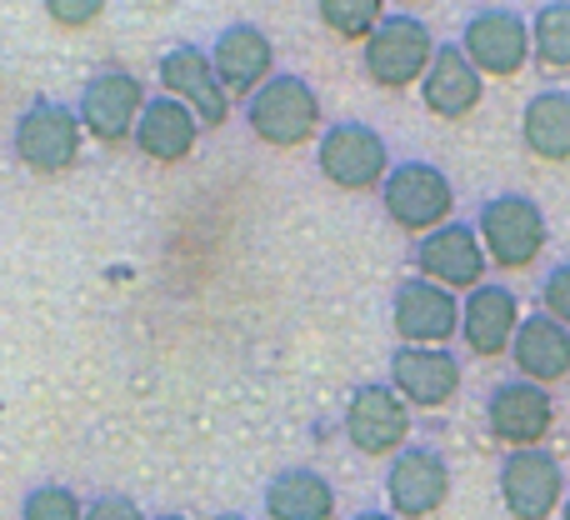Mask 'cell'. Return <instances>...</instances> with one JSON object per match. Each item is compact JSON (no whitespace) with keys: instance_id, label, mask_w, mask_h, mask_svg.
I'll return each instance as SVG.
<instances>
[{"instance_id":"52a82bcc","label":"cell","mask_w":570,"mask_h":520,"mask_svg":"<svg viewBox=\"0 0 570 520\" xmlns=\"http://www.w3.org/2000/svg\"><path fill=\"white\" fill-rule=\"evenodd\" d=\"M315 166L335 190H381L391 176V146L365 120H335L315 140Z\"/></svg>"},{"instance_id":"1f68e13d","label":"cell","mask_w":570,"mask_h":520,"mask_svg":"<svg viewBox=\"0 0 570 520\" xmlns=\"http://www.w3.org/2000/svg\"><path fill=\"white\" fill-rule=\"evenodd\" d=\"M156 520H190V516H180V511H166V516H156Z\"/></svg>"},{"instance_id":"277c9868","label":"cell","mask_w":570,"mask_h":520,"mask_svg":"<svg viewBox=\"0 0 570 520\" xmlns=\"http://www.w3.org/2000/svg\"><path fill=\"white\" fill-rule=\"evenodd\" d=\"M385 220L405 236H431L455 216V180L435 160H395L381 186Z\"/></svg>"},{"instance_id":"e0dca14e","label":"cell","mask_w":570,"mask_h":520,"mask_svg":"<svg viewBox=\"0 0 570 520\" xmlns=\"http://www.w3.org/2000/svg\"><path fill=\"white\" fill-rule=\"evenodd\" d=\"M391 325L401 345H445L461 335V295L441 291L421 275H405L391 291Z\"/></svg>"},{"instance_id":"83f0119b","label":"cell","mask_w":570,"mask_h":520,"mask_svg":"<svg viewBox=\"0 0 570 520\" xmlns=\"http://www.w3.org/2000/svg\"><path fill=\"white\" fill-rule=\"evenodd\" d=\"M46 16L56 26H90V20L106 16V6L100 0H46Z\"/></svg>"},{"instance_id":"30bf717a","label":"cell","mask_w":570,"mask_h":520,"mask_svg":"<svg viewBox=\"0 0 570 520\" xmlns=\"http://www.w3.org/2000/svg\"><path fill=\"white\" fill-rule=\"evenodd\" d=\"M451 461L435 445L411 441L391 465H385V511L395 520H431L451 501Z\"/></svg>"},{"instance_id":"5b68a950","label":"cell","mask_w":570,"mask_h":520,"mask_svg":"<svg viewBox=\"0 0 570 520\" xmlns=\"http://www.w3.org/2000/svg\"><path fill=\"white\" fill-rule=\"evenodd\" d=\"M80 140H86V130H80L76 106L46 96L30 100L16 116V130H10V150L30 176H66L80 160Z\"/></svg>"},{"instance_id":"9c48e42d","label":"cell","mask_w":570,"mask_h":520,"mask_svg":"<svg viewBox=\"0 0 570 520\" xmlns=\"http://www.w3.org/2000/svg\"><path fill=\"white\" fill-rule=\"evenodd\" d=\"M485 431L505 451H535L556 431V395L535 381H495L485 391Z\"/></svg>"},{"instance_id":"f546056e","label":"cell","mask_w":570,"mask_h":520,"mask_svg":"<svg viewBox=\"0 0 570 520\" xmlns=\"http://www.w3.org/2000/svg\"><path fill=\"white\" fill-rule=\"evenodd\" d=\"M351 520H395V516L391 511H355Z\"/></svg>"},{"instance_id":"7402d4cb","label":"cell","mask_w":570,"mask_h":520,"mask_svg":"<svg viewBox=\"0 0 570 520\" xmlns=\"http://www.w3.org/2000/svg\"><path fill=\"white\" fill-rule=\"evenodd\" d=\"M521 146L546 166L570 160V86H546L521 106Z\"/></svg>"},{"instance_id":"484cf974","label":"cell","mask_w":570,"mask_h":520,"mask_svg":"<svg viewBox=\"0 0 570 520\" xmlns=\"http://www.w3.org/2000/svg\"><path fill=\"white\" fill-rule=\"evenodd\" d=\"M20 520H86V501L70 485H36L20 501Z\"/></svg>"},{"instance_id":"7a4b0ae2","label":"cell","mask_w":570,"mask_h":520,"mask_svg":"<svg viewBox=\"0 0 570 520\" xmlns=\"http://www.w3.org/2000/svg\"><path fill=\"white\" fill-rule=\"evenodd\" d=\"M246 130L261 146H276V150L305 146V140L321 136V96H315V86L305 76L276 70V76L246 100Z\"/></svg>"},{"instance_id":"ffe728a7","label":"cell","mask_w":570,"mask_h":520,"mask_svg":"<svg viewBox=\"0 0 570 520\" xmlns=\"http://www.w3.org/2000/svg\"><path fill=\"white\" fill-rule=\"evenodd\" d=\"M511 365L521 381H535L546 391L570 381V331L546 311H531L511 341Z\"/></svg>"},{"instance_id":"2e32d148","label":"cell","mask_w":570,"mask_h":520,"mask_svg":"<svg viewBox=\"0 0 570 520\" xmlns=\"http://www.w3.org/2000/svg\"><path fill=\"white\" fill-rule=\"evenodd\" d=\"M160 96L180 100L190 116L200 120V130H220L230 120V96L220 90L216 70H210V50L200 46H170L156 66Z\"/></svg>"},{"instance_id":"9a60e30c","label":"cell","mask_w":570,"mask_h":520,"mask_svg":"<svg viewBox=\"0 0 570 520\" xmlns=\"http://www.w3.org/2000/svg\"><path fill=\"white\" fill-rule=\"evenodd\" d=\"M210 70H216L220 90L230 96V106L250 100L276 76V40L256 20H236V26L216 30V40H210Z\"/></svg>"},{"instance_id":"7c38bea8","label":"cell","mask_w":570,"mask_h":520,"mask_svg":"<svg viewBox=\"0 0 570 520\" xmlns=\"http://www.w3.org/2000/svg\"><path fill=\"white\" fill-rule=\"evenodd\" d=\"M345 441L355 445L361 455H375V461H385V455H401L405 445H411V405L401 401V395L391 391V381H361L351 391V401H345Z\"/></svg>"},{"instance_id":"5bb4252c","label":"cell","mask_w":570,"mask_h":520,"mask_svg":"<svg viewBox=\"0 0 570 520\" xmlns=\"http://www.w3.org/2000/svg\"><path fill=\"white\" fill-rule=\"evenodd\" d=\"M465 385V365L451 345H395L391 351V391L411 411H445Z\"/></svg>"},{"instance_id":"8fae6325","label":"cell","mask_w":570,"mask_h":520,"mask_svg":"<svg viewBox=\"0 0 570 520\" xmlns=\"http://www.w3.org/2000/svg\"><path fill=\"white\" fill-rule=\"evenodd\" d=\"M146 86L140 76H130L126 66H106L80 86V100H76V116H80V130L100 146H126L136 136V120L146 110Z\"/></svg>"},{"instance_id":"d4e9b609","label":"cell","mask_w":570,"mask_h":520,"mask_svg":"<svg viewBox=\"0 0 570 520\" xmlns=\"http://www.w3.org/2000/svg\"><path fill=\"white\" fill-rule=\"evenodd\" d=\"M391 16V10L381 6V0H321L315 6V20H321L331 36H341V40H371L375 36V26Z\"/></svg>"},{"instance_id":"ac0fdd59","label":"cell","mask_w":570,"mask_h":520,"mask_svg":"<svg viewBox=\"0 0 570 520\" xmlns=\"http://www.w3.org/2000/svg\"><path fill=\"white\" fill-rule=\"evenodd\" d=\"M525 311L521 295L501 281L475 285L471 295H461V341L475 361H495V355H511V341L521 331Z\"/></svg>"},{"instance_id":"44dd1931","label":"cell","mask_w":570,"mask_h":520,"mask_svg":"<svg viewBox=\"0 0 570 520\" xmlns=\"http://www.w3.org/2000/svg\"><path fill=\"white\" fill-rule=\"evenodd\" d=\"M196 140H200V120L190 116L180 100L150 96L146 110H140V120H136L130 146H136L146 160H156V166H180V160L196 150Z\"/></svg>"},{"instance_id":"4dcf8cb0","label":"cell","mask_w":570,"mask_h":520,"mask_svg":"<svg viewBox=\"0 0 570 520\" xmlns=\"http://www.w3.org/2000/svg\"><path fill=\"white\" fill-rule=\"evenodd\" d=\"M216 520H250V516H240V511H220Z\"/></svg>"},{"instance_id":"4fadbf2b","label":"cell","mask_w":570,"mask_h":520,"mask_svg":"<svg viewBox=\"0 0 570 520\" xmlns=\"http://www.w3.org/2000/svg\"><path fill=\"white\" fill-rule=\"evenodd\" d=\"M411 265L421 281L441 285V291H451V295H471L475 285H485V271H491L471 220H445L441 230L421 236L411 246Z\"/></svg>"},{"instance_id":"cb8c5ba5","label":"cell","mask_w":570,"mask_h":520,"mask_svg":"<svg viewBox=\"0 0 570 520\" xmlns=\"http://www.w3.org/2000/svg\"><path fill=\"white\" fill-rule=\"evenodd\" d=\"M531 60L546 70H570V0H546V6H535Z\"/></svg>"},{"instance_id":"6da1fadb","label":"cell","mask_w":570,"mask_h":520,"mask_svg":"<svg viewBox=\"0 0 570 520\" xmlns=\"http://www.w3.org/2000/svg\"><path fill=\"white\" fill-rule=\"evenodd\" d=\"M471 226L495 271H531L541 261L546 241H551L541 200L525 196V190H495V196H485Z\"/></svg>"},{"instance_id":"4316f807","label":"cell","mask_w":570,"mask_h":520,"mask_svg":"<svg viewBox=\"0 0 570 520\" xmlns=\"http://www.w3.org/2000/svg\"><path fill=\"white\" fill-rule=\"evenodd\" d=\"M535 311H546L551 321H561L570 331V261H556L551 271L541 275V285H535Z\"/></svg>"},{"instance_id":"ba28073f","label":"cell","mask_w":570,"mask_h":520,"mask_svg":"<svg viewBox=\"0 0 570 520\" xmlns=\"http://www.w3.org/2000/svg\"><path fill=\"white\" fill-rule=\"evenodd\" d=\"M495 491H501V506L511 520H551V516H561L570 481H566L561 455L535 445V451H505L501 455Z\"/></svg>"},{"instance_id":"3957f363","label":"cell","mask_w":570,"mask_h":520,"mask_svg":"<svg viewBox=\"0 0 570 520\" xmlns=\"http://www.w3.org/2000/svg\"><path fill=\"white\" fill-rule=\"evenodd\" d=\"M435 46L441 40L431 36L421 16L411 10H391V16L375 26V36L361 46V70L375 90H411L425 80L435 60Z\"/></svg>"},{"instance_id":"8992f818","label":"cell","mask_w":570,"mask_h":520,"mask_svg":"<svg viewBox=\"0 0 570 520\" xmlns=\"http://www.w3.org/2000/svg\"><path fill=\"white\" fill-rule=\"evenodd\" d=\"M461 50L485 80H515L531 66V16L515 6H475L461 20Z\"/></svg>"},{"instance_id":"603a6c76","label":"cell","mask_w":570,"mask_h":520,"mask_svg":"<svg viewBox=\"0 0 570 520\" xmlns=\"http://www.w3.org/2000/svg\"><path fill=\"white\" fill-rule=\"evenodd\" d=\"M271 520H335V485L315 465H285L261 496Z\"/></svg>"},{"instance_id":"d6a6232c","label":"cell","mask_w":570,"mask_h":520,"mask_svg":"<svg viewBox=\"0 0 570 520\" xmlns=\"http://www.w3.org/2000/svg\"><path fill=\"white\" fill-rule=\"evenodd\" d=\"M561 520H570V491H566V501H561Z\"/></svg>"},{"instance_id":"d6986e66","label":"cell","mask_w":570,"mask_h":520,"mask_svg":"<svg viewBox=\"0 0 570 520\" xmlns=\"http://www.w3.org/2000/svg\"><path fill=\"white\" fill-rule=\"evenodd\" d=\"M481 100H485V76L465 60L461 40H441L431 70L421 80V106L435 120H465L481 110Z\"/></svg>"},{"instance_id":"f1b7e54d","label":"cell","mask_w":570,"mask_h":520,"mask_svg":"<svg viewBox=\"0 0 570 520\" xmlns=\"http://www.w3.org/2000/svg\"><path fill=\"white\" fill-rule=\"evenodd\" d=\"M86 520H146L130 496H96V501H86Z\"/></svg>"}]
</instances>
